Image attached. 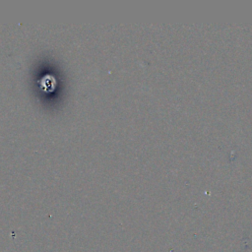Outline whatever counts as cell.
Masks as SVG:
<instances>
[{
    "mask_svg": "<svg viewBox=\"0 0 252 252\" xmlns=\"http://www.w3.org/2000/svg\"><path fill=\"white\" fill-rule=\"evenodd\" d=\"M41 89L45 92H52L56 86V80L51 75H46L41 79Z\"/></svg>",
    "mask_w": 252,
    "mask_h": 252,
    "instance_id": "1",
    "label": "cell"
}]
</instances>
